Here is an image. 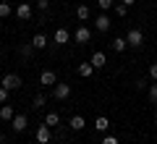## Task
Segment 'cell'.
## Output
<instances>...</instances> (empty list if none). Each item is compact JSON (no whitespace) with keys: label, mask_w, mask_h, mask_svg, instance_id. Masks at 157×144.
<instances>
[{"label":"cell","mask_w":157,"mask_h":144,"mask_svg":"<svg viewBox=\"0 0 157 144\" xmlns=\"http://www.w3.org/2000/svg\"><path fill=\"white\" fill-rule=\"evenodd\" d=\"M73 39H76L78 45H86L92 39V32H89V26H84V24H81V26L76 29V34H73Z\"/></svg>","instance_id":"cell-5"},{"label":"cell","mask_w":157,"mask_h":144,"mask_svg":"<svg viewBox=\"0 0 157 144\" xmlns=\"http://www.w3.org/2000/svg\"><path fill=\"white\" fill-rule=\"evenodd\" d=\"M149 102H152V105H157V81L149 84Z\"/></svg>","instance_id":"cell-22"},{"label":"cell","mask_w":157,"mask_h":144,"mask_svg":"<svg viewBox=\"0 0 157 144\" xmlns=\"http://www.w3.org/2000/svg\"><path fill=\"white\" fill-rule=\"evenodd\" d=\"M68 126H71L73 131H81V128L86 126V121H84V115H73L71 121H68Z\"/></svg>","instance_id":"cell-15"},{"label":"cell","mask_w":157,"mask_h":144,"mask_svg":"<svg viewBox=\"0 0 157 144\" xmlns=\"http://www.w3.org/2000/svg\"><path fill=\"white\" fill-rule=\"evenodd\" d=\"M52 97H55V100H68V97H71V84H55V87H52Z\"/></svg>","instance_id":"cell-3"},{"label":"cell","mask_w":157,"mask_h":144,"mask_svg":"<svg viewBox=\"0 0 157 144\" xmlns=\"http://www.w3.org/2000/svg\"><path fill=\"white\" fill-rule=\"evenodd\" d=\"M94 71H97V68L92 66L89 60H86V63H78V68H76V73H78V76H84V79H89V76H92Z\"/></svg>","instance_id":"cell-10"},{"label":"cell","mask_w":157,"mask_h":144,"mask_svg":"<svg viewBox=\"0 0 157 144\" xmlns=\"http://www.w3.org/2000/svg\"><path fill=\"white\" fill-rule=\"evenodd\" d=\"M126 42H128L131 47H141V45H144V32H141V29H128Z\"/></svg>","instance_id":"cell-1"},{"label":"cell","mask_w":157,"mask_h":144,"mask_svg":"<svg viewBox=\"0 0 157 144\" xmlns=\"http://www.w3.org/2000/svg\"><path fill=\"white\" fill-rule=\"evenodd\" d=\"M68 39H71V34H68V29H55V34H52V42H55V45H66L68 42Z\"/></svg>","instance_id":"cell-9"},{"label":"cell","mask_w":157,"mask_h":144,"mask_svg":"<svg viewBox=\"0 0 157 144\" xmlns=\"http://www.w3.org/2000/svg\"><path fill=\"white\" fill-rule=\"evenodd\" d=\"M149 79H152V81H157V63H152V66H149Z\"/></svg>","instance_id":"cell-28"},{"label":"cell","mask_w":157,"mask_h":144,"mask_svg":"<svg viewBox=\"0 0 157 144\" xmlns=\"http://www.w3.org/2000/svg\"><path fill=\"white\" fill-rule=\"evenodd\" d=\"M94 29L97 32H110V16H107V13H100V16L94 18Z\"/></svg>","instance_id":"cell-6"},{"label":"cell","mask_w":157,"mask_h":144,"mask_svg":"<svg viewBox=\"0 0 157 144\" xmlns=\"http://www.w3.org/2000/svg\"><path fill=\"white\" fill-rule=\"evenodd\" d=\"M11 128H13L16 134L26 131V115H24V113H18V115H13V121H11Z\"/></svg>","instance_id":"cell-8"},{"label":"cell","mask_w":157,"mask_h":144,"mask_svg":"<svg viewBox=\"0 0 157 144\" xmlns=\"http://www.w3.org/2000/svg\"><path fill=\"white\" fill-rule=\"evenodd\" d=\"M89 63H92L94 68H105V66H107V55H105V53H94Z\"/></svg>","instance_id":"cell-13"},{"label":"cell","mask_w":157,"mask_h":144,"mask_svg":"<svg viewBox=\"0 0 157 144\" xmlns=\"http://www.w3.org/2000/svg\"><path fill=\"white\" fill-rule=\"evenodd\" d=\"M121 3H123V6H128V8H131V6H134V3H136V0H121Z\"/></svg>","instance_id":"cell-30"},{"label":"cell","mask_w":157,"mask_h":144,"mask_svg":"<svg viewBox=\"0 0 157 144\" xmlns=\"http://www.w3.org/2000/svg\"><path fill=\"white\" fill-rule=\"evenodd\" d=\"M113 8H115V16H121V18L128 13V6H123V3H118V6H113Z\"/></svg>","instance_id":"cell-24"},{"label":"cell","mask_w":157,"mask_h":144,"mask_svg":"<svg viewBox=\"0 0 157 144\" xmlns=\"http://www.w3.org/2000/svg\"><path fill=\"white\" fill-rule=\"evenodd\" d=\"M32 45L37 47V50H45V47H47V37H45L42 32H39V34H34V37H32Z\"/></svg>","instance_id":"cell-14"},{"label":"cell","mask_w":157,"mask_h":144,"mask_svg":"<svg viewBox=\"0 0 157 144\" xmlns=\"http://www.w3.org/2000/svg\"><path fill=\"white\" fill-rule=\"evenodd\" d=\"M102 144H118V136H113V134H107V136L102 139Z\"/></svg>","instance_id":"cell-29"},{"label":"cell","mask_w":157,"mask_h":144,"mask_svg":"<svg viewBox=\"0 0 157 144\" xmlns=\"http://www.w3.org/2000/svg\"><path fill=\"white\" fill-rule=\"evenodd\" d=\"M94 128H97L100 134H107V128H110V121H107L105 115H100V118L94 121Z\"/></svg>","instance_id":"cell-16"},{"label":"cell","mask_w":157,"mask_h":144,"mask_svg":"<svg viewBox=\"0 0 157 144\" xmlns=\"http://www.w3.org/2000/svg\"><path fill=\"white\" fill-rule=\"evenodd\" d=\"M89 16H92V13H89V6H78V8H76V18H78V21H86Z\"/></svg>","instance_id":"cell-19"},{"label":"cell","mask_w":157,"mask_h":144,"mask_svg":"<svg viewBox=\"0 0 157 144\" xmlns=\"http://www.w3.org/2000/svg\"><path fill=\"white\" fill-rule=\"evenodd\" d=\"M11 16V6L8 3H0V18H8Z\"/></svg>","instance_id":"cell-25"},{"label":"cell","mask_w":157,"mask_h":144,"mask_svg":"<svg viewBox=\"0 0 157 144\" xmlns=\"http://www.w3.org/2000/svg\"><path fill=\"white\" fill-rule=\"evenodd\" d=\"M16 16L21 18V21H29V18H32V6H29V3H21V6L16 8Z\"/></svg>","instance_id":"cell-12"},{"label":"cell","mask_w":157,"mask_h":144,"mask_svg":"<svg viewBox=\"0 0 157 144\" xmlns=\"http://www.w3.org/2000/svg\"><path fill=\"white\" fill-rule=\"evenodd\" d=\"M45 123H47V126H58V123H60V115H58V113H47V118H45Z\"/></svg>","instance_id":"cell-20"},{"label":"cell","mask_w":157,"mask_h":144,"mask_svg":"<svg viewBox=\"0 0 157 144\" xmlns=\"http://www.w3.org/2000/svg\"><path fill=\"white\" fill-rule=\"evenodd\" d=\"M126 47H128V42H126V37H115V39H113V50H115V53H123Z\"/></svg>","instance_id":"cell-17"},{"label":"cell","mask_w":157,"mask_h":144,"mask_svg":"<svg viewBox=\"0 0 157 144\" xmlns=\"http://www.w3.org/2000/svg\"><path fill=\"white\" fill-rule=\"evenodd\" d=\"M37 8L42 13H47V11H50V0H37Z\"/></svg>","instance_id":"cell-27"},{"label":"cell","mask_w":157,"mask_h":144,"mask_svg":"<svg viewBox=\"0 0 157 144\" xmlns=\"http://www.w3.org/2000/svg\"><path fill=\"white\" fill-rule=\"evenodd\" d=\"M21 76H18V73H6V76H3V84H0V87H6V89H21Z\"/></svg>","instance_id":"cell-2"},{"label":"cell","mask_w":157,"mask_h":144,"mask_svg":"<svg viewBox=\"0 0 157 144\" xmlns=\"http://www.w3.org/2000/svg\"><path fill=\"white\" fill-rule=\"evenodd\" d=\"M39 84H45V87H55V84H58L55 71H47V68H45V71L39 73Z\"/></svg>","instance_id":"cell-7"},{"label":"cell","mask_w":157,"mask_h":144,"mask_svg":"<svg viewBox=\"0 0 157 144\" xmlns=\"http://www.w3.org/2000/svg\"><path fill=\"white\" fill-rule=\"evenodd\" d=\"M34 139H37L39 144H47L52 139V131H50V126L47 123H42V126H37V134H34Z\"/></svg>","instance_id":"cell-4"},{"label":"cell","mask_w":157,"mask_h":144,"mask_svg":"<svg viewBox=\"0 0 157 144\" xmlns=\"http://www.w3.org/2000/svg\"><path fill=\"white\" fill-rule=\"evenodd\" d=\"M113 3H115V0H97V8L105 13V11H110V8H113Z\"/></svg>","instance_id":"cell-23"},{"label":"cell","mask_w":157,"mask_h":144,"mask_svg":"<svg viewBox=\"0 0 157 144\" xmlns=\"http://www.w3.org/2000/svg\"><path fill=\"white\" fill-rule=\"evenodd\" d=\"M34 50H37V47H34L32 42H26V45L21 47V55H24V58H32V55H34Z\"/></svg>","instance_id":"cell-21"},{"label":"cell","mask_w":157,"mask_h":144,"mask_svg":"<svg viewBox=\"0 0 157 144\" xmlns=\"http://www.w3.org/2000/svg\"><path fill=\"white\" fill-rule=\"evenodd\" d=\"M8 94H11V89L0 87V105H6V102H8Z\"/></svg>","instance_id":"cell-26"},{"label":"cell","mask_w":157,"mask_h":144,"mask_svg":"<svg viewBox=\"0 0 157 144\" xmlns=\"http://www.w3.org/2000/svg\"><path fill=\"white\" fill-rule=\"evenodd\" d=\"M13 115H16V113H13V105H0V121H6V123H11L13 121Z\"/></svg>","instance_id":"cell-11"},{"label":"cell","mask_w":157,"mask_h":144,"mask_svg":"<svg viewBox=\"0 0 157 144\" xmlns=\"http://www.w3.org/2000/svg\"><path fill=\"white\" fill-rule=\"evenodd\" d=\"M45 105H47V97H45V94H37V97L32 100V107H34V110H42Z\"/></svg>","instance_id":"cell-18"}]
</instances>
